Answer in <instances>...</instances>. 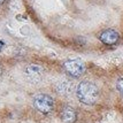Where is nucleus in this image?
Masks as SVG:
<instances>
[{
    "instance_id": "8",
    "label": "nucleus",
    "mask_w": 123,
    "mask_h": 123,
    "mask_svg": "<svg viewBox=\"0 0 123 123\" xmlns=\"http://www.w3.org/2000/svg\"><path fill=\"white\" fill-rule=\"evenodd\" d=\"M116 87H117L118 92L123 96V77H121V78L117 80V83H116Z\"/></svg>"
},
{
    "instance_id": "10",
    "label": "nucleus",
    "mask_w": 123,
    "mask_h": 123,
    "mask_svg": "<svg viewBox=\"0 0 123 123\" xmlns=\"http://www.w3.org/2000/svg\"><path fill=\"white\" fill-rule=\"evenodd\" d=\"M1 74H2V69H1V66H0V76H1Z\"/></svg>"
},
{
    "instance_id": "6",
    "label": "nucleus",
    "mask_w": 123,
    "mask_h": 123,
    "mask_svg": "<svg viewBox=\"0 0 123 123\" xmlns=\"http://www.w3.org/2000/svg\"><path fill=\"white\" fill-rule=\"evenodd\" d=\"M55 90L61 96H69L70 93L73 92V90H74V84L70 80H60L59 83L55 85Z\"/></svg>"
},
{
    "instance_id": "7",
    "label": "nucleus",
    "mask_w": 123,
    "mask_h": 123,
    "mask_svg": "<svg viewBox=\"0 0 123 123\" xmlns=\"http://www.w3.org/2000/svg\"><path fill=\"white\" fill-rule=\"evenodd\" d=\"M61 118L66 123H74L76 121V118H77L76 111L74 108L69 107V106L64 107L62 109V113H61Z\"/></svg>"
},
{
    "instance_id": "11",
    "label": "nucleus",
    "mask_w": 123,
    "mask_h": 123,
    "mask_svg": "<svg viewBox=\"0 0 123 123\" xmlns=\"http://www.w3.org/2000/svg\"><path fill=\"white\" fill-rule=\"evenodd\" d=\"M4 1H5V0H0V5H1V4H4Z\"/></svg>"
},
{
    "instance_id": "1",
    "label": "nucleus",
    "mask_w": 123,
    "mask_h": 123,
    "mask_svg": "<svg viewBox=\"0 0 123 123\" xmlns=\"http://www.w3.org/2000/svg\"><path fill=\"white\" fill-rule=\"evenodd\" d=\"M76 96L78 100L85 105H93L96 104L99 97V90L96 84L89 80H83L77 85Z\"/></svg>"
},
{
    "instance_id": "3",
    "label": "nucleus",
    "mask_w": 123,
    "mask_h": 123,
    "mask_svg": "<svg viewBox=\"0 0 123 123\" xmlns=\"http://www.w3.org/2000/svg\"><path fill=\"white\" fill-rule=\"evenodd\" d=\"M63 68L66 73L74 78H78L84 74L85 71V66L83 61L80 59H69L63 63Z\"/></svg>"
},
{
    "instance_id": "4",
    "label": "nucleus",
    "mask_w": 123,
    "mask_h": 123,
    "mask_svg": "<svg viewBox=\"0 0 123 123\" xmlns=\"http://www.w3.org/2000/svg\"><path fill=\"white\" fill-rule=\"evenodd\" d=\"M24 75L27 77V80L31 83H38L43 80L44 77V69L43 67L38 66V64H29L25 70H24Z\"/></svg>"
},
{
    "instance_id": "9",
    "label": "nucleus",
    "mask_w": 123,
    "mask_h": 123,
    "mask_svg": "<svg viewBox=\"0 0 123 123\" xmlns=\"http://www.w3.org/2000/svg\"><path fill=\"white\" fill-rule=\"evenodd\" d=\"M4 47V42H1V40H0V51H1V48Z\"/></svg>"
},
{
    "instance_id": "2",
    "label": "nucleus",
    "mask_w": 123,
    "mask_h": 123,
    "mask_svg": "<svg viewBox=\"0 0 123 123\" xmlns=\"http://www.w3.org/2000/svg\"><path fill=\"white\" fill-rule=\"evenodd\" d=\"M33 106L38 112L43 113V114H48L54 108V99L48 94L39 93L33 98Z\"/></svg>"
},
{
    "instance_id": "5",
    "label": "nucleus",
    "mask_w": 123,
    "mask_h": 123,
    "mask_svg": "<svg viewBox=\"0 0 123 123\" xmlns=\"http://www.w3.org/2000/svg\"><path fill=\"white\" fill-rule=\"evenodd\" d=\"M118 38H120V35L114 29H107V30L102 31L100 33V36H99V39L104 44H106V45H114V44H116L118 42Z\"/></svg>"
}]
</instances>
